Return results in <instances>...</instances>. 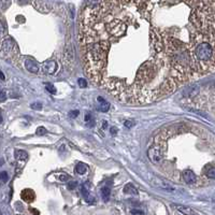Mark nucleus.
<instances>
[{
  "mask_svg": "<svg viewBox=\"0 0 215 215\" xmlns=\"http://www.w3.org/2000/svg\"><path fill=\"white\" fill-rule=\"evenodd\" d=\"M190 51L199 70H214V36L213 34L200 32L199 34L194 36Z\"/></svg>",
  "mask_w": 215,
  "mask_h": 215,
  "instance_id": "nucleus-1",
  "label": "nucleus"
},
{
  "mask_svg": "<svg viewBox=\"0 0 215 215\" xmlns=\"http://www.w3.org/2000/svg\"><path fill=\"white\" fill-rule=\"evenodd\" d=\"M126 25L123 23L122 20L114 18V20H110L109 23L106 24V30L109 32L111 36L115 37H122L126 32Z\"/></svg>",
  "mask_w": 215,
  "mask_h": 215,
  "instance_id": "nucleus-2",
  "label": "nucleus"
},
{
  "mask_svg": "<svg viewBox=\"0 0 215 215\" xmlns=\"http://www.w3.org/2000/svg\"><path fill=\"white\" fill-rule=\"evenodd\" d=\"M157 144L153 145V146L149 147V149L147 151V155H149V158L151 159V161H153L154 163H159V161L163 159V143L159 142L158 140H156Z\"/></svg>",
  "mask_w": 215,
  "mask_h": 215,
  "instance_id": "nucleus-3",
  "label": "nucleus"
},
{
  "mask_svg": "<svg viewBox=\"0 0 215 215\" xmlns=\"http://www.w3.org/2000/svg\"><path fill=\"white\" fill-rule=\"evenodd\" d=\"M1 50L5 54H13L16 52V43L12 38H7L1 43Z\"/></svg>",
  "mask_w": 215,
  "mask_h": 215,
  "instance_id": "nucleus-4",
  "label": "nucleus"
},
{
  "mask_svg": "<svg viewBox=\"0 0 215 215\" xmlns=\"http://www.w3.org/2000/svg\"><path fill=\"white\" fill-rule=\"evenodd\" d=\"M200 93V86L197 85V84H192L189 87H186L183 91V96L187 98H192L196 97L198 94Z\"/></svg>",
  "mask_w": 215,
  "mask_h": 215,
  "instance_id": "nucleus-5",
  "label": "nucleus"
},
{
  "mask_svg": "<svg viewBox=\"0 0 215 215\" xmlns=\"http://www.w3.org/2000/svg\"><path fill=\"white\" fill-rule=\"evenodd\" d=\"M57 68H58L57 63L54 60H48L46 63H43V66H42L43 72L46 73V74H54L57 71Z\"/></svg>",
  "mask_w": 215,
  "mask_h": 215,
  "instance_id": "nucleus-6",
  "label": "nucleus"
},
{
  "mask_svg": "<svg viewBox=\"0 0 215 215\" xmlns=\"http://www.w3.org/2000/svg\"><path fill=\"white\" fill-rule=\"evenodd\" d=\"M20 198L25 202L30 203V202H32L36 199V194H34V190L30 189V188H26V189H24L23 192H22V194H20Z\"/></svg>",
  "mask_w": 215,
  "mask_h": 215,
  "instance_id": "nucleus-7",
  "label": "nucleus"
},
{
  "mask_svg": "<svg viewBox=\"0 0 215 215\" xmlns=\"http://www.w3.org/2000/svg\"><path fill=\"white\" fill-rule=\"evenodd\" d=\"M63 56H65V61L66 63H73V60H74V51H73V46L71 43L67 44Z\"/></svg>",
  "mask_w": 215,
  "mask_h": 215,
  "instance_id": "nucleus-8",
  "label": "nucleus"
},
{
  "mask_svg": "<svg viewBox=\"0 0 215 215\" xmlns=\"http://www.w3.org/2000/svg\"><path fill=\"white\" fill-rule=\"evenodd\" d=\"M183 180L187 184H195L197 181V177L192 170H185L183 172Z\"/></svg>",
  "mask_w": 215,
  "mask_h": 215,
  "instance_id": "nucleus-9",
  "label": "nucleus"
},
{
  "mask_svg": "<svg viewBox=\"0 0 215 215\" xmlns=\"http://www.w3.org/2000/svg\"><path fill=\"white\" fill-rule=\"evenodd\" d=\"M25 67H26V69L31 73H37L39 71L38 65H37L34 60H31V59H27V60L25 61Z\"/></svg>",
  "mask_w": 215,
  "mask_h": 215,
  "instance_id": "nucleus-10",
  "label": "nucleus"
},
{
  "mask_svg": "<svg viewBox=\"0 0 215 215\" xmlns=\"http://www.w3.org/2000/svg\"><path fill=\"white\" fill-rule=\"evenodd\" d=\"M98 101L100 102L99 103V110L101 112H106L109 111L110 109V103L108 101H106V100L103 99V98L101 97H98Z\"/></svg>",
  "mask_w": 215,
  "mask_h": 215,
  "instance_id": "nucleus-11",
  "label": "nucleus"
},
{
  "mask_svg": "<svg viewBox=\"0 0 215 215\" xmlns=\"http://www.w3.org/2000/svg\"><path fill=\"white\" fill-rule=\"evenodd\" d=\"M75 172H77V174L80 175H83L85 174L86 172H87V166L85 165V163H79L77 166H75Z\"/></svg>",
  "mask_w": 215,
  "mask_h": 215,
  "instance_id": "nucleus-12",
  "label": "nucleus"
},
{
  "mask_svg": "<svg viewBox=\"0 0 215 215\" xmlns=\"http://www.w3.org/2000/svg\"><path fill=\"white\" fill-rule=\"evenodd\" d=\"M124 190H125V192H127V194H131V195H134V196L139 195L138 189H137L132 184H127V185L125 186Z\"/></svg>",
  "mask_w": 215,
  "mask_h": 215,
  "instance_id": "nucleus-13",
  "label": "nucleus"
},
{
  "mask_svg": "<svg viewBox=\"0 0 215 215\" xmlns=\"http://www.w3.org/2000/svg\"><path fill=\"white\" fill-rule=\"evenodd\" d=\"M15 158L18 159V160H27L28 159V154L25 152V151H22V149H18V151H15Z\"/></svg>",
  "mask_w": 215,
  "mask_h": 215,
  "instance_id": "nucleus-14",
  "label": "nucleus"
},
{
  "mask_svg": "<svg viewBox=\"0 0 215 215\" xmlns=\"http://www.w3.org/2000/svg\"><path fill=\"white\" fill-rule=\"evenodd\" d=\"M206 175L208 179H214L215 177V169H214V166L213 165H210L208 167H206Z\"/></svg>",
  "mask_w": 215,
  "mask_h": 215,
  "instance_id": "nucleus-15",
  "label": "nucleus"
},
{
  "mask_svg": "<svg viewBox=\"0 0 215 215\" xmlns=\"http://www.w3.org/2000/svg\"><path fill=\"white\" fill-rule=\"evenodd\" d=\"M85 124H86V126L87 127H94L95 126V124H96L95 117H94L91 113H87L85 115Z\"/></svg>",
  "mask_w": 215,
  "mask_h": 215,
  "instance_id": "nucleus-16",
  "label": "nucleus"
},
{
  "mask_svg": "<svg viewBox=\"0 0 215 215\" xmlns=\"http://www.w3.org/2000/svg\"><path fill=\"white\" fill-rule=\"evenodd\" d=\"M174 206L175 209L180 210L182 213H184V214H195V212H194L190 208H187V206H180V204H174V206Z\"/></svg>",
  "mask_w": 215,
  "mask_h": 215,
  "instance_id": "nucleus-17",
  "label": "nucleus"
},
{
  "mask_svg": "<svg viewBox=\"0 0 215 215\" xmlns=\"http://www.w3.org/2000/svg\"><path fill=\"white\" fill-rule=\"evenodd\" d=\"M110 195H111V190H110L109 187H103L101 189V196H102V199L104 201H108L110 199Z\"/></svg>",
  "mask_w": 215,
  "mask_h": 215,
  "instance_id": "nucleus-18",
  "label": "nucleus"
},
{
  "mask_svg": "<svg viewBox=\"0 0 215 215\" xmlns=\"http://www.w3.org/2000/svg\"><path fill=\"white\" fill-rule=\"evenodd\" d=\"M10 5H11V0H0V8L2 10H5L7 8H9Z\"/></svg>",
  "mask_w": 215,
  "mask_h": 215,
  "instance_id": "nucleus-19",
  "label": "nucleus"
},
{
  "mask_svg": "<svg viewBox=\"0 0 215 215\" xmlns=\"http://www.w3.org/2000/svg\"><path fill=\"white\" fill-rule=\"evenodd\" d=\"M48 132V130H46L44 127H42V126H40V127H38L37 128V130H36V134L37 136H44V134Z\"/></svg>",
  "mask_w": 215,
  "mask_h": 215,
  "instance_id": "nucleus-20",
  "label": "nucleus"
},
{
  "mask_svg": "<svg viewBox=\"0 0 215 215\" xmlns=\"http://www.w3.org/2000/svg\"><path fill=\"white\" fill-rule=\"evenodd\" d=\"M45 88L48 93L51 94H56V88H55V86L53 84H50V83H46L45 84Z\"/></svg>",
  "mask_w": 215,
  "mask_h": 215,
  "instance_id": "nucleus-21",
  "label": "nucleus"
},
{
  "mask_svg": "<svg viewBox=\"0 0 215 215\" xmlns=\"http://www.w3.org/2000/svg\"><path fill=\"white\" fill-rule=\"evenodd\" d=\"M30 108L32 110H41L42 109V103L41 102H34V103L30 104Z\"/></svg>",
  "mask_w": 215,
  "mask_h": 215,
  "instance_id": "nucleus-22",
  "label": "nucleus"
},
{
  "mask_svg": "<svg viewBox=\"0 0 215 215\" xmlns=\"http://www.w3.org/2000/svg\"><path fill=\"white\" fill-rule=\"evenodd\" d=\"M79 86L81 88L87 87V81H86L85 79H79Z\"/></svg>",
  "mask_w": 215,
  "mask_h": 215,
  "instance_id": "nucleus-23",
  "label": "nucleus"
},
{
  "mask_svg": "<svg viewBox=\"0 0 215 215\" xmlns=\"http://www.w3.org/2000/svg\"><path fill=\"white\" fill-rule=\"evenodd\" d=\"M8 173L5 171H2V172H0V180L1 181H3V182H7L8 181Z\"/></svg>",
  "mask_w": 215,
  "mask_h": 215,
  "instance_id": "nucleus-24",
  "label": "nucleus"
},
{
  "mask_svg": "<svg viewBox=\"0 0 215 215\" xmlns=\"http://www.w3.org/2000/svg\"><path fill=\"white\" fill-rule=\"evenodd\" d=\"M7 100V93L5 91H0V102H5Z\"/></svg>",
  "mask_w": 215,
  "mask_h": 215,
  "instance_id": "nucleus-25",
  "label": "nucleus"
},
{
  "mask_svg": "<svg viewBox=\"0 0 215 215\" xmlns=\"http://www.w3.org/2000/svg\"><path fill=\"white\" fill-rule=\"evenodd\" d=\"M5 34V25H3L1 22H0V38H2Z\"/></svg>",
  "mask_w": 215,
  "mask_h": 215,
  "instance_id": "nucleus-26",
  "label": "nucleus"
},
{
  "mask_svg": "<svg viewBox=\"0 0 215 215\" xmlns=\"http://www.w3.org/2000/svg\"><path fill=\"white\" fill-rule=\"evenodd\" d=\"M59 180H60L61 182H67L69 180V177L67 174H65V173H61V174L59 175Z\"/></svg>",
  "mask_w": 215,
  "mask_h": 215,
  "instance_id": "nucleus-27",
  "label": "nucleus"
},
{
  "mask_svg": "<svg viewBox=\"0 0 215 215\" xmlns=\"http://www.w3.org/2000/svg\"><path fill=\"white\" fill-rule=\"evenodd\" d=\"M80 112L77 111V110H73V111H71L70 113H69V116H70L71 118H75L77 115H79Z\"/></svg>",
  "mask_w": 215,
  "mask_h": 215,
  "instance_id": "nucleus-28",
  "label": "nucleus"
},
{
  "mask_svg": "<svg viewBox=\"0 0 215 215\" xmlns=\"http://www.w3.org/2000/svg\"><path fill=\"white\" fill-rule=\"evenodd\" d=\"M77 186V182H75V181H73V182H70V183L68 184V188L69 189H74L75 187Z\"/></svg>",
  "mask_w": 215,
  "mask_h": 215,
  "instance_id": "nucleus-29",
  "label": "nucleus"
},
{
  "mask_svg": "<svg viewBox=\"0 0 215 215\" xmlns=\"http://www.w3.org/2000/svg\"><path fill=\"white\" fill-rule=\"evenodd\" d=\"M125 126H126L127 128H131V127L134 126V122H132V120H126V122H125Z\"/></svg>",
  "mask_w": 215,
  "mask_h": 215,
  "instance_id": "nucleus-30",
  "label": "nucleus"
},
{
  "mask_svg": "<svg viewBox=\"0 0 215 215\" xmlns=\"http://www.w3.org/2000/svg\"><path fill=\"white\" fill-rule=\"evenodd\" d=\"M130 213H131V214H144V212H142V211H140V210H131Z\"/></svg>",
  "mask_w": 215,
  "mask_h": 215,
  "instance_id": "nucleus-31",
  "label": "nucleus"
},
{
  "mask_svg": "<svg viewBox=\"0 0 215 215\" xmlns=\"http://www.w3.org/2000/svg\"><path fill=\"white\" fill-rule=\"evenodd\" d=\"M110 130H111V134H114V136H115V134H117V128H116V127H111Z\"/></svg>",
  "mask_w": 215,
  "mask_h": 215,
  "instance_id": "nucleus-32",
  "label": "nucleus"
},
{
  "mask_svg": "<svg viewBox=\"0 0 215 215\" xmlns=\"http://www.w3.org/2000/svg\"><path fill=\"white\" fill-rule=\"evenodd\" d=\"M0 80H2V81H5V74H3L1 71H0Z\"/></svg>",
  "mask_w": 215,
  "mask_h": 215,
  "instance_id": "nucleus-33",
  "label": "nucleus"
},
{
  "mask_svg": "<svg viewBox=\"0 0 215 215\" xmlns=\"http://www.w3.org/2000/svg\"><path fill=\"white\" fill-rule=\"evenodd\" d=\"M2 163H3V159L0 158V166H2Z\"/></svg>",
  "mask_w": 215,
  "mask_h": 215,
  "instance_id": "nucleus-34",
  "label": "nucleus"
},
{
  "mask_svg": "<svg viewBox=\"0 0 215 215\" xmlns=\"http://www.w3.org/2000/svg\"><path fill=\"white\" fill-rule=\"evenodd\" d=\"M2 123V117H1V114H0V124Z\"/></svg>",
  "mask_w": 215,
  "mask_h": 215,
  "instance_id": "nucleus-35",
  "label": "nucleus"
}]
</instances>
